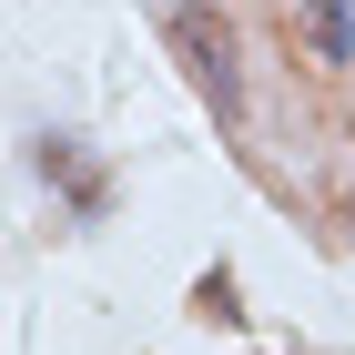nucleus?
I'll use <instances>...</instances> for the list:
<instances>
[{
	"label": "nucleus",
	"instance_id": "obj_1",
	"mask_svg": "<svg viewBox=\"0 0 355 355\" xmlns=\"http://www.w3.org/2000/svg\"><path fill=\"white\" fill-rule=\"evenodd\" d=\"M173 41H183V61H193V82L214 92V112L234 122L244 112V71H234V31L214 21V10H173Z\"/></svg>",
	"mask_w": 355,
	"mask_h": 355
},
{
	"label": "nucleus",
	"instance_id": "obj_2",
	"mask_svg": "<svg viewBox=\"0 0 355 355\" xmlns=\"http://www.w3.org/2000/svg\"><path fill=\"white\" fill-rule=\"evenodd\" d=\"M304 21H315V51H325V61H355V21H345V0H304Z\"/></svg>",
	"mask_w": 355,
	"mask_h": 355
}]
</instances>
